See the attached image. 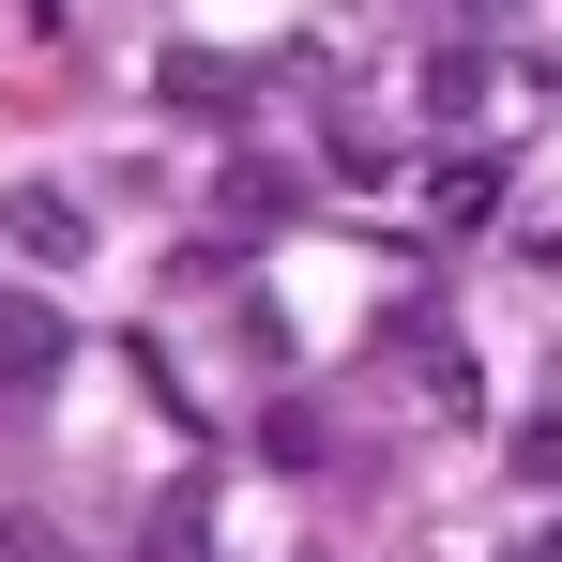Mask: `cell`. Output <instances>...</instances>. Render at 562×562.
<instances>
[{
  "label": "cell",
  "instance_id": "cell-1",
  "mask_svg": "<svg viewBox=\"0 0 562 562\" xmlns=\"http://www.w3.org/2000/svg\"><path fill=\"white\" fill-rule=\"evenodd\" d=\"M0 228H15V259H31V274H77V259H92V213H77L61 183H15Z\"/></svg>",
  "mask_w": 562,
  "mask_h": 562
},
{
  "label": "cell",
  "instance_id": "cell-2",
  "mask_svg": "<svg viewBox=\"0 0 562 562\" xmlns=\"http://www.w3.org/2000/svg\"><path fill=\"white\" fill-rule=\"evenodd\" d=\"M395 350H411V380H426L441 411H471V350H457V335H441V319H426V304L395 319Z\"/></svg>",
  "mask_w": 562,
  "mask_h": 562
},
{
  "label": "cell",
  "instance_id": "cell-3",
  "mask_svg": "<svg viewBox=\"0 0 562 562\" xmlns=\"http://www.w3.org/2000/svg\"><path fill=\"white\" fill-rule=\"evenodd\" d=\"M46 366H61V304L15 289V304H0V380H46Z\"/></svg>",
  "mask_w": 562,
  "mask_h": 562
},
{
  "label": "cell",
  "instance_id": "cell-4",
  "mask_svg": "<svg viewBox=\"0 0 562 562\" xmlns=\"http://www.w3.org/2000/svg\"><path fill=\"white\" fill-rule=\"evenodd\" d=\"M502 471H517V486H562V411H532V426L502 441Z\"/></svg>",
  "mask_w": 562,
  "mask_h": 562
},
{
  "label": "cell",
  "instance_id": "cell-5",
  "mask_svg": "<svg viewBox=\"0 0 562 562\" xmlns=\"http://www.w3.org/2000/svg\"><path fill=\"white\" fill-rule=\"evenodd\" d=\"M0 562H61V532H31V517H0Z\"/></svg>",
  "mask_w": 562,
  "mask_h": 562
},
{
  "label": "cell",
  "instance_id": "cell-6",
  "mask_svg": "<svg viewBox=\"0 0 562 562\" xmlns=\"http://www.w3.org/2000/svg\"><path fill=\"white\" fill-rule=\"evenodd\" d=\"M532 562H562V532H548V548H532Z\"/></svg>",
  "mask_w": 562,
  "mask_h": 562
}]
</instances>
